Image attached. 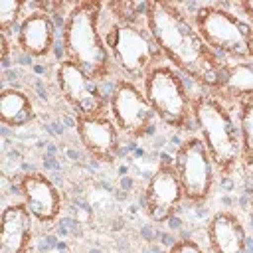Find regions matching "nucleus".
<instances>
[{"label":"nucleus","mask_w":253,"mask_h":253,"mask_svg":"<svg viewBox=\"0 0 253 253\" xmlns=\"http://www.w3.org/2000/svg\"><path fill=\"white\" fill-rule=\"evenodd\" d=\"M101 6L99 0L69 6L61 26V59L79 65L97 83H113L119 75L101 34Z\"/></svg>","instance_id":"nucleus-3"},{"label":"nucleus","mask_w":253,"mask_h":253,"mask_svg":"<svg viewBox=\"0 0 253 253\" xmlns=\"http://www.w3.org/2000/svg\"><path fill=\"white\" fill-rule=\"evenodd\" d=\"M174 166L184 190V202L202 206L211 198L215 166L198 134H188L174 152Z\"/></svg>","instance_id":"nucleus-8"},{"label":"nucleus","mask_w":253,"mask_h":253,"mask_svg":"<svg viewBox=\"0 0 253 253\" xmlns=\"http://www.w3.org/2000/svg\"><path fill=\"white\" fill-rule=\"evenodd\" d=\"M57 40V26L53 14H49L42 2L32 4V10L24 14L16 34L14 43L30 59H45L53 53Z\"/></svg>","instance_id":"nucleus-11"},{"label":"nucleus","mask_w":253,"mask_h":253,"mask_svg":"<svg viewBox=\"0 0 253 253\" xmlns=\"http://www.w3.org/2000/svg\"><path fill=\"white\" fill-rule=\"evenodd\" d=\"M28 4L20 0H0V34L8 36L18 30L22 18H24V8Z\"/></svg>","instance_id":"nucleus-19"},{"label":"nucleus","mask_w":253,"mask_h":253,"mask_svg":"<svg viewBox=\"0 0 253 253\" xmlns=\"http://www.w3.org/2000/svg\"><path fill=\"white\" fill-rule=\"evenodd\" d=\"M202 40L225 61L253 59V24L221 4H202L192 14Z\"/></svg>","instance_id":"nucleus-5"},{"label":"nucleus","mask_w":253,"mask_h":253,"mask_svg":"<svg viewBox=\"0 0 253 253\" xmlns=\"http://www.w3.org/2000/svg\"><path fill=\"white\" fill-rule=\"evenodd\" d=\"M34 221L22 202L8 204L0 215V253H28L34 241Z\"/></svg>","instance_id":"nucleus-16"},{"label":"nucleus","mask_w":253,"mask_h":253,"mask_svg":"<svg viewBox=\"0 0 253 253\" xmlns=\"http://www.w3.org/2000/svg\"><path fill=\"white\" fill-rule=\"evenodd\" d=\"M75 132L85 152L101 164H115L121 156V130L107 117H75Z\"/></svg>","instance_id":"nucleus-12"},{"label":"nucleus","mask_w":253,"mask_h":253,"mask_svg":"<svg viewBox=\"0 0 253 253\" xmlns=\"http://www.w3.org/2000/svg\"><path fill=\"white\" fill-rule=\"evenodd\" d=\"M55 83L75 117L109 115V93H105L101 83H97L79 65L59 59L55 67Z\"/></svg>","instance_id":"nucleus-10"},{"label":"nucleus","mask_w":253,"mask_h":253,"mask_svg":"<svg viewBox=\"0 0 253 253\" xmlns=\"http://www.w3.org/2000/svg\"><path fill=\"white\" fill-rule=\"evenodd\" d=\"M184 79L186 77L170 63H162L154 67L142 83V91L158 121L176 132H190L196 128L192 95Z\"/></svg>","instance_id":"nucleus-6"},{"label":"nucleus","mask_w":253,"mask_h":253,"mask_svg":"<svg viewBox=\"0 0 253 253\" xmlns=\"http://www.w3.org/2000/svg\"><path fill=\"white\" fill-rule=\"evenodd\" d=\"M235 8H239L247 18H249V22L253 24V0H243V2H237L235 4Z\"/></svg>","instance_id":"nucleus-21"},{"label":"nucleus","mask_w":253,"mask_h":253,"mask_svg":"<svg viewBox=\"0 0 253 253\" xmlns=\"http://www.w3.org/2000/svg\"><path fill=\"white\" fill-rule=\"evenodd\" d=\"M168 253H206V251L198 241H194L190 237H180L170 245Z\"/></svg>","instance_id":"nucleus-20"},{"label":"nucleus","mask_w":253,"mask_h":253,"mask_svg":"<svg viewBox=\"0 0 253 253\" xmlns=\"http://www.w3.org/2000/svg\"><path fill=\"white\" fill-rule=\"evenodd\" d=\"M210 93L231 111H235L241 103L253 101V59L225 61L221 79Z\"/></svg>","instance_id":"nucleus-15"},{"label":"nucleus","mask_w":253,"mask_h":253,"mask_svg":"<svg viewBox=\"0 0 253 253\" xmlns=\"http://www.w3.org/2000/svg\"><path fill=\"white\" fill-rule=\"evenodd\" d=\"M18 192L22 198V204L32 213V217L42 223L49 225L53 223L63 208L61 192L53 184L51 178H47L43 172H26L18 180Z\"/></svg>","instance_id":"nucleus-13"},{"label":"nucleus","mask_w":253,"mask_h":253,"mask_svg":"<svg viewBox=\"0 0 253 253\" xmlns=\"http://www.w3.org/2000/svg\"><path fill=\"white\" fill-rule=\"evenodd\" d=\"M36 119V109L26 91L4 87L0 91V121L8 128L28 126Z\"/></svg>","instance_id":"nucleus-17"},{"label":"nucleus","mask_w":253,"mask_h":253,"mask_svg":"<svg viewBox=\"0 0 253 253\" xmlns=\"http://www.w3.org/2000/svg\"><path fill=\"white\" fill-rule=\"evenodd\" d=\"M233 113L241 136V168L253 178V101L241 103Z\"/></svg>","instance_id":"nucleus-18"},{"label":"nucleus","mask_w":253,"mask_h":253,"mask_svg":"<svg viewBox=\"0 0 253 253\" xmlns=\"http://www.w3.org/2000/svg\"><path fill=\"white\" fill-rule=\"evenodd\" d=\"M109 117L121 134L130 140L146 138L158 121L142 87L121 77L113 81L109 89Z\"/></svg>","instance_id":"nucleus-7"},{"label":"nucleus","mask_w":253,"mask_h":253,"mask_svg":"<svg viewBox=\"0 0 253 253\" xmlns=\"http://www.w3.org/2000/svg\"><path fill=\"white\" fill-rule=\"evenodd\" d=\"M182 204H184V190L174 166V158L162 154L142 192L144 213L152 223L166 225L170 219L178 215Z\"/></svg>","instance_id":"nucleus-9"},{"label":"nucleus","mask_w":253,"mask_h":253,"mask_svg":"<svg viewBox=\"0 0 253 253\" xmlns=\"http://www.w3.org/2000/svg\"><path fill=\"white\" fill-rule=\"evenodd\" d=\"M101 34L117 75L142 87L146 75L166 63L146 24L144 2L111 0L101 6Z\"/></svg>","instance_id":"nucleus-2"},{"label":"nucleus","mask_w":253,"mask_h":253,"mask_svg":"<svg viewBox=\"0 0 253 253\" xmlns=\"http://www.w3.org/2000/svg\"><path fill=\"white\" fill-rule=\"evenodd\" d=\"M192 111L198 136L206 144L215 172L225 178L233 176L241 168V136L235 113L210 91L192 95Z\"/></svg>","instance_id":"nucleus-4"},{"label":"nucleus","mask_w":253,"mask_h":253,"mask_svg":"<svg viewBox=\"0 0 253 253\" xmlns=\"http://www.w3.org/2000/svg\"><path fill=\"white\" fill-rule=\"evenodd\" d=\"M146 24L166 63L192 79L202 91H211L221 79V59L198 34L192 16L172 0H146Z\"/></svg>","instance_id":"nucleus-1"},{"label":"nucleus","mask_w":253,"mask_h":253,"mask_svg":"<svg viewBox=\"0 0 253 253\" xmlns=\"http://www.w3.org/2000/svg\"><path fill=\"white\" fill-rule=\"evenodd\" d=\"M210 253H247L249 241L239 215L227 210L215 211L206 225Z\"/></svg>","instance_id":"nucleus-14"}]
</instances>
